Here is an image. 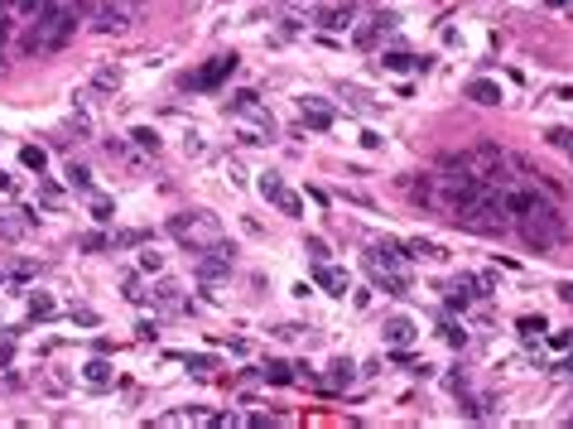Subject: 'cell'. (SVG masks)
Returning <instances> with one entry per match:
<instances>
[{
	"label": "cell",
	"instance_id": "cell-1",
	"mask_svg": "<svg viewBox=\"0 0 573 429\" xmlns=\"http://www.w3.org/2000/svg\"><path fill=\"white\" fill-rule=\"evenodd\" d=\"M78 19H82V0H63V5L39 10L34 29L24 34V53H53V49H63L78 34Z\"/></svg>",
	"mask_w": 573,
	"mask_h": 429
},
{
	"label": "cell",
	"instance_id": "cell-2",
	"mask_svg": "<svg viewBox=\"0 0 573 429\" xmlns=\"http://www.w3.org/2000/svg\"><path fill=\"white\" fill-rule=\"evenodd\" d=\"M227 116L246 121V130H241V140H246V145H265V140H275V135H280V125H275L270 107H265V102H261V92H251V87H241V92H231V97H227Z\"/></svg>",
	"mask_w": 573,
	"mask_h": 429
},
{
	"label": "cell",
	"instance_id": "cell-3",
	"mask_svg": "<svg viewBox=\"0 0 573 429\" xmlns=\"http://www.w3.org/2000/svg\"><path fill=\"white\" fill-rule=\"evenodd\" d=\"M169 236H174L188 256H197V251H207V246L222 241V222L212 213H174L169 217Z\"/></svg>",
	"mask_w": 573,
	"mask_h": 429
},
{
	"label": "cell",
	"instance_id": "cell-4",
	"mask_svg": "<svg viewBox=\"0 0 573 429\" xmlns=\"http://www.w3.org/2000/svg\"><path fill=\"white\" fill-rule=\"evenodd\" d=\"M236 68H241V58H236V53L227 49V53L207 58V63H202L197 73H188V78H184V87H193V92H217V87H222V82H227V78L236 73Z\"/></svg>",
	"mask_w": 573,
	"mask_h": 429
},
{
	"label": "cell",
	"instance_id": "cell-5",
	"mask_svg": "<svg viewBox=\"0 0 573 429\" xmlns=\"http://www.w3.org/2000/svg\"><path fill=\"white\" fill-rule=\"evenodd\" d=\"M193 275H197L202 285L227 280V275H231V246H227V241H217V246L197 251V256H193Z\"/></svg>",
	"mask_w": 573,
	"mask_h": 429
},
{
	"label": "cell",
	"instance_id": "cell-6",
	"mask_svg": "<svg viewBox=\"0 0 573 429\" xmlns=\"http://www.w3.org/2000/svg\"><path fill=\"white\" fill-rule=\"evenodd\" d=\"M135 5H125V0H101L96 5V15H92V29L96 34H125L130 24H135Z\"/></svg>",
	"mask_w": 573,
	"mask_h": 429
},
{
	"label": "cell",
	"instance_id": "cell-7",
	"mask_svg": "<svg viewBox=\"0 0 573 429\" xmlns=\"http://www.w3.org/2000/svg\"><path fill=\"white\" fill-rule=\"evenodd\" d=\"M261 198L265 203H275V213H285V217H303V198L289 189L280 174H261Z\"/></svg>",
	"mask_w": 573,
	"mask_h": 429
},
{
	"label": "cell",
	"instance_id": "cell-8",
	"mask_svg": "<svg viewBox=\"0 0 573 429\" xmlns=\"http://www.w3.org/2000/svg\"><path fill=\"white\" fill-rule=\"evenodd\" d=\"M390 29H395V15H390V10H376L367 24H357V29H352V44H357L362 53H376V49H381V39L390 34Z\"/></svg>",
	"mask_w": 573,
	"mask_h": 429
},
{
	"label": "cell",
	"instance_id": "cell-9",
	"mask_svg": "<svg viewBox=\"0 0 573 429\" xmlns=\"http://www.w3.org/2000/svg\"><path fill=\"white\" fill-rule=\"evenodd\" d=\"M150 304H159V309H169V314H193V304L184 299V285H179V280H159V285L150 290Z\"/></svg>",
	"mask_w": 573,
	"mask_h": 429
},
{
	"label": "cell",
	"instance_id": "cell-10",
	"mask_svg": "<svg viewBox=\"0 0 573 429\" xmlns=\"http://www.w3.org/2000/svg\"><path fill=\"white\" fill-rule=\"evenodd\" d=\"M313 285H318V290H328V295H337V299L352 290L347 270H342V265H333V261H318V265H313Z\"/></svg>",
	"mask_w": 573,
	"mask_h": 429
},
{
	"label": "cell",
	"instance_id": "cell-11",
	"mask_svg": "<svg viewBox=\"0 0 573 429\" xmlns=\"http://www.w3.org/2000/svg\"><path fill=\"white\" fill-rule=\"evenodd\" d=\"M381 338H385V347L395 352V347H409V342L419 338V328H414V319L395 314V319H385V323H381Z\"/></svg>",
	"mask_w": 573,
	"mask_h": 429
},
{
	"label": "cell",
	"instance_id": "cell-12",
	"mask_svg": "<svg viewBox=\"0 0 573 429\" xmlns=\"http://www.w3.org/2000/svg\"><path fill=\"white\" fill-rule=\"evenodd\" d=\"M313 24L337 34V29H352V24H357V10H352V0H347V5H323V10L313 15Z\"/></svg>",
	"mask_w": 573,
	"mask_h": 429
},
{
	"label": "cell",
	"instance_id": "cell-13",
	"mask_svg": "<svg viewBox=\"0 0 573 429\" xmlns=\"http://www.w3.org/2000/svg\"><path fill=\"white\" fill-rule=\"evenodd\" d=\"M299 111H303V125H308V130H328V125L337 121V111L328 107L323 97H299Z\"/></svg>",
	"mask_w": 573,
	"mask_h": 429
},
{
	"label": "cell",
	"instance_id": "cell-14",
	"mask_svg": "<svg viewBox=\"0 0 573 429\" xmlns=\"http://www.w3.org/2000/svg\"><path fill=\"white\" fill-rule=\"evenodd\" d=\"M381 68H385V73H409V68H414V73H429L434 63H429V58H414V53H400V49H385Z\"/></svg>",
	"mask_w": 573,
	"mask_h": 429
},
{
	"label": "cell",
	"instance_id": "cell-15",
	"mask_svg": "<svg viewBox=\"0 0 573 429\" xmlns=\"http://www.w3.org/2000/svg\"><path fill=\"white\" fill-rule=\"evenodd\" d=\"M121 82H125V73H121V68H111V63H106V68H96V73H92V97H96V92H101V97H116V92H121Z\"/></svg>",
	"mask_w": 573,
	"mask_h": 429
},
{
	"label": "cell",
	"instance_id": "cell-16",
	"mask_svg": "<svg viewBox=\"0 0 573 429\" xmlns=\"http://www.w3.org/2000/svg\"><path fill=\"white\" fill-rule=\"evenodd\" d=\"M256 376H261V381H270V386H289V381H294V367H289V362H280V357H265Z\"/></svg>",
	"mask_w": 573,
	"mask_h": 429
},
{
	"label": "cell",
	"instance_id": "cell-17",
	"mask_svg": "<svg viewBox=\"0 0 573 429\" xmlns=\"http://www.w3.org/2000/svg\"><path fill=\"white\" fill-rule=\"evenodd\" d=\"M468 97H473L477 107H501V82H491V78H477V82H468Z\"/></svg>",
	"mask_w": 573,
	"mask_h": 429
},
{
	"label": "cell",
	"instance_id": "cell-18",
	"mask_svg": "<svg viewBox=\"0 0 573 429\" xmlns=\"http://www.w3.org/2000/svg\"><path fill=\"white\" fill-rule=\"evenodd\" d=\"M405 251H409L414 261H429V265H443V261H448V251H443L439 241H424V236H419V241H409Z\"/></svg>",
	"mask_w": 573,
	"mask_h": 429
},
{
	"label": "cell",
	"instance_id": "cell-19",
	"mask_svg": "<svg viewBox=\"0 0 573 429\" xmlns=\"http://www.w3.org/2000/svg\"><path fill=\"white\" fill-rule=\"evenodd\" d=\"M82 381H87V386H96V391H101V386H111V362H106V357L82 362Z\"/></svg>",
	"mask_w": 573,
	"mask_h": 429
},
{
	"label": "cell",
	"instance_id": "cell-20",
	"mask_svg": "<svg viewBox=\"0 0 573 429\" xmlns=\"http://www.w3.org/2000/svg\"><path fill=\"white\" fill-rule=\"evenodd\" d=\"M130 140H135V150H145V155H159V150H164V140H159V130H155V125H135V130H130Z\"/></svg>",
	"mask_w": 573,
	"mask_h": 429
},
{
	"label": "cell",
	"instance_id": "cell-21",
	"mask_svg": "<svg viewBox=\"0 0 573 429\" xmlns=\"http://www.w3.org/2000/svg\"><path fill=\"white\" fill-rule=\"evenodd\" d=\"M19 164H24L29 174H44V169H49V150H44V145H24V150H19Z\"/></svg>",
	"mask_w": 573,
	"mask_h": 429
},
{
	"label": "cell",
	"instance_id": "cell-22",
	"mask_svg": "<svg viewBox=\"0 0 573 429\" xmlns=\"http://www.w3.org/2000/svg\"><path fill=\"white\" fill-rule=\"evenodd\" d=\"M545 328H549V323L540 319V314H525V319L515 323V333H520V342H540V338H545Z\"/></svg>",
	"mask_w": 573,
	"mask_h": 429
},
{
	"label": "cell",
	"instance_id": "cell-23",
	"mask_svg": "<svg viewBox=\"0 0 573 429\" xmlns=\"http://www.w3.org/2000/svg\"><path fill=\"white\" fill-rule=\"evenodd\" d=\"M63 174H68V189H78V193H92V169H87V164H78V159H73Z\"/></svg>",
	"mask_w": 573,
	"mask_h": 429
},
{
	"label": "cell",
	"instance_id": "cell-24",
	"mask_svg": "<svg viewBox=\"0 0 573 429\" xmlns=\"http://www.w3.org/2000/svg\"><path fill=\"white\" fill-rule=\"evenodd\" d=\"M352 381H357V367H352V362H333L328 386H352Z\"/></svg>",
	"mask_w": 573,
	"mask_h": 429
},
{
	"label": "cell",
	"instance_id": "cell-25",
	"mask_svg": "<svg viewBox=\"0 0 573 429\" xmlns=\"http://www.w3.org/2000/svg\"><path fill=\"white\" fill-rule=\"evenodd\" d=\"M29 319L34 323L53 319V299H49V295H29Z\"/></svg>",
	"mask_w": 573,
	"mask_h": 429
},
{
	"label": "cell",
	"instance_id": "cell-26",
	"mask_svg": "<svg viewBox=\"0 0 573 429\" xmlns=\"http://www.w3.org/2000/svg\"><path fill=\"white\" fill-rule=\"evenodd\" d=\"M337 97H342L352 111H376V102H367V92H362V87H342Z\"/></svg>",
	"mask_w": 573,
	"mask_h": 429
},
{
	"label": "cell",
	"instance_id": "cell-27",
	"mask_svg": "<svg viewBox=\"0 0 573 429\" xmlns=\"http://www.w3.org/2000/svg\"><path fill=\"white\" fill-rule=\"evenodd\" d=\"M10 34H15V5H10V0H0V49L10 44Z\"/></svg>",
	"mask_w": 573,
	"mask_h": 429
},
{
	"label": "cell",
	"instance_id": "cell-28",
	"mask_svg": "<svg viewBox=\"0 0 573 429\" xmlns=\"http://www.w3.org/2000/svg\"><path fill=\"white\" fill-rule=\"evenodd\" d=\"M111 246V236H101V231H82L78 236V251H106Z\"/></svg>",
	"mask_w": 573,
	"mask_h": 429
},
{
	"label": "cell",
	"instance_id": "cell-29",
	"mask_svg": "<svg viewBox=\"0 0 573 429\" xmlns=\"http://www.w3.org/2000/svg\"><path fill=\"white\" fill-rule=\"evenodd\" d=\"M303 251H308V261H313V265H318V261H333V256H328V241H323V236H308V241H303Z\"/></svg>",
	"mask_w": 573,
	"mask_h": 429
},
{
	"label": "cell",
	"instance_id": "cell-30",
	"mask_svg": "<svg viewBox=\"0 0 573 429\" xmlns=\"http://www.w3.org/2000/svg\"><path fill=\"white\" fill-rule=\"evenodd\" d=\"M140 241H150L145 231H116L111 236V251H121V246H140Z\"/></svg>",
	"mask_w": 573,
	"mask_h": 429
},
{
	"label": "cell",
	"instance_id": "cell-31",
	"mask_svg": "<svg viewBox=\"0 0 573 429\" xmlns=\"http://www.w3.org/2000/svg\"><path fill=\"white\" fill-rule=\"evenodd\" d=\"M39 193H44V203H49V208H53V203L63 198V189H58L53 179H44V174H39Z\"/></svg>",
	"mask_w": 573,
	"mask_h": 429
},
{
	"label": "cell",
	"instance_id": "cell-32",
	"mask_svg": "<svg viewBox=\"0 0 573 429\" xmlns=\"http://www.w3.org/2000/svg\"><path fill=\"white\" fill-rule=\"evenodd\" d=\"M140 270H145V275L164 270V256H159V251H140Z\"/></svg>",
	"mask_w": 573,
	"mask_h": 429
},
{
	"label": "cell",
	"instance_id": "cell-33",
	"mask_svg": "<svg viewBox=\"0 0 573 429\" xmlns=\"http://www.w3.org/2000/svg\"><path fill=\"white\" fill-rule=\"evenodd\" d=\"M125 299H130V304H150V290H140V280L130 275V280H125Z\"/></svg>",
	"mask_w": 573,
	"mask_h": 429
},
{
	"label": "cell",
	"instance_id": "cell-34",
	"mask_svg": "<svg viewBox=\"0 0 573 429\" xmlns=\"http://www.w3.org/2000/svg\"><path fill=\"white\" fill-rule=\"evenodd\" d=\"M111 213H116L111 198H92V217H96V222H111Z\"/></svg>",
	"mask_w": 573,
	"mask_h": 429
},
{
	"label": "cell",
	"instance_id": "cell-35",
	"mask_svg": "<svg viewBox=\"0 0 573 429\" xmlns=\"http://www.w3.org/2000/svg\"><path fill=\"white\" fill-rule=\"evenodd\" d=\"M443 338H448L453 347H463V342H468V333H463V328H458L453 319H443Z\"/></svg>",
	"mask_w": 573,
	"mask_h": 429
},
{
	"label": "cell",
	"instance_id": "cell-36",
	"mask_svg": "<svg viewBox=\"0 0 573 429\" xmlns=\"http://www.w3.org/2000/svg\"><path fill=\"white\" fill-rule=\"evenodd\" d=\"M275 338H285V342H299V338H303V323H280V328H275Z\"/></svg>",
	"mask_w": 573,
	"mask_h": 429
},
{
	"label": "cell",
	"instance_id": "cell-37",
	"mask_svg": "<svg viewBox=\"0 0 573 429\" xmlns=\"http://www.w3.org/2000/svg\"><path fill=\"white\" fill-rule=\"evenodd\" d=\"M184 362H188V371H197V376H207V371H212V367H217V362H212V357H184Z\"/></svg>",
	"mask_w": 573,
	"mask_h": 429
},
{
	"label": "cell",
	"instance_id": "cell-38",
	"mask_svg": "<svg viewBox=\"0 0 573 429\" xmlns=\"http://www.w3.org/2000/svg\"><path fill=\"white\" fill-rule=\"evenodd\" d=\"M227 179H231V184H246V169H241V159H227Z\"/></svg>",
	"mask_w": 573,
	"mask_h": 429
},
{
	"label": "cell",
	"instance_id": "cell-39",
	"mask_svg": "<svg viewBox=\"0 0 573 429\" xmlns=\"http://www.w3.org/2000/svg\"><path fill=\"white\" fill-rule=\"evenodd\" d=\"M10 362H15V333L0 342V367H10Z\"/></svg>",
	"mask_w": 573,
	"mask_h": 429
},
{
	"label": "cell",
	"instance_id": "cell-40",
	"mask_svg": "<svg viewBox=\"0 0 573 429\" xmlns=\"http://www.w3.org/2000/svg\"><path fill=\"white\" fill-rule=\"evenodd\" d=\"M73 323H82V328H96V314H92V309H78V304H73Z\"/></svg>",
	"mask_w": 573,
	"mask_h": 429
},
{
	"label": "cell",
	"instance_id": "cell-41",
	"mask_svg": "<svg viewBox=\"0 0 573 429\" xmlns=\"http://www.w3.org/2000/svg\"><path fill=\"white\" fill-rule=\"evenodd\" d=\"M545 10H554V15H573V0H540Z\"/></svg>",
	"mask_w": 573,
	"mask_h": 429
},
{
	"label": "cell",
	"instance_id": "cell-42",
	"mask_svg": "<svg viewBox=\"0 0 573 429\" xmlns=\"http://www.w3.org/2000/svg\"><path fill=\"white\" fill-rule=\"evenodd\" d=\"M184 150H188V155H207V140H202V135L193 130V135H188V145H184Z\"/></svg>",
	"mask_w": 573,
	"mask_h": 429
},
{
	"label": "cell",
	"instance_id": "cell-43",
	"mask_svg": "<svg viewBox=\"0 0 573 429\" xmlns=\"http://www.w3.org/2000/svg\"><path fill=\"white\" fill-rule=\"evenodd\" d=\"M155 333H159V323H155V319H140V342H150Z\"/></svg>",
	"mask_w": 573,
	"mask_h": 429
},
{
	"label": "cell",
	"instance_id": "cell-44",
	"mask_svg": "<svg viewBox=\"0 0 573 429\" xmlns=\"http://www.w3.org/2000/svg\"><path fill=\"white\" fill-rule=\"evenodd\" d=\"M362 145H367V150H381L385 140H381V135H376V130H362Z\"/></svg>",
	"mask_w": 573,
	"mask_h": 429
},
{
	"label": "cell",
	"instance_id": "cell-45",
	"mask_svg": "<svg viewBox=\"0 0 573 429\" xmlns=\"http://www.w3.org/2000/svg\"><path fill=\"white\" fill-rule=\"evenodd\" d=\"M554 376H564V381H573V357H564V362L554 367Z\"/></svg>",
	"mask_w": 573,
	"mask_h": 429
},
{
	"label": "cell",
	"instance_id": "cell-46",
	"mask_svg": "<svg viewBox=\"0 0 573 429\" xmlns=\"http://www.w3.org/2000/svg\"><path fill=\"white\" fill-rule=\"evenodd\" d=\"M559 299H564V304H573V280H564V285H559Z\"/></svg>",
	"mask_w": 573,
	"mask_h": 429
},
{
	"label": "cell",
	"instance_id": "cell-47",
	"mask_svg": "<svg viewBox=\"0 0 573 429\" xmlns=\"http://www.w3.org/2000/svg\"><path fill=\"white\" fill-rule=\"evenodd\" d=\"M10 189H15V184H10V179H5V174H0V193H10Z\"/></svg>",
	"mask_w": 573,
	"mask_h": 429
},
{
	"label": "cell",
	"instance_id": "cell-48",
	"mask_svg": "<svg viewBox=\"0 0 573 429\" xmlns=\"http://www.w3.org/2000/svg\"><path fill=\"white\" fill-rule=\"evenodd\" d=\"M125 5H135V10H145V0H125Z\"/></svg>",
	"mask_w": 573,
	"mask_h": 429
},
{
	"label": "cell",
	"instance_id": "cell-49",
	"mask_svg": "<svg viewBox=\"0 0 573 429\" xmlns=\"http://www.w3.org/2000/svg\"><path fill=\"white\" fill-rule=\"evenodd\" d=\"M0 285H5V270H0Z\"/></svg>",
	"mask_w": 573,
	"mask_h": 429
}]
</instances>
